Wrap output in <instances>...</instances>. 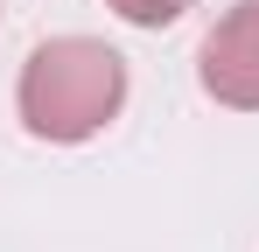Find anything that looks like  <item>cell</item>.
Wrapping results in <instances>:
<instances>
[{
    "label": "cell",
    "mask_w": 259,
    "mask_h": 252,
    "mask_svg": "<svg viewBox=\"0 0 259 252\" xmlns=\"http://www.w3.org/2000/svg\"><path fill=\"white\" fill-rule=\"evenodd\" d=\"M126 105V56L98 35H49L28 49L14 77V112L49 147H77L119 119Z\"/></svg>",
    "instance_id": "obj_1"
},
{
    "label": "cell",
    "mask_w": 259,
    "mask_h": 252,
    "mask_svg": "<svg viewBox=\"0 0 259 252\" xmlns=\"http://www.w3.org/2000/svg\"><path fill=\"white\" fill-rule=\"evenodd\" d=\"M196 84L231 112H259V0H238L210 21L196 49Z\"/></svg>",
    "instance_id": "obj_2"
},
{
    "label": "cell",
    "mask_w": 259,
    "mask_h": 252,
    "mask_svg": "<svg viewBox=\"0 0 259 252\" xmlns=\"http://www.w3.org/2000/svg\"><path fill=\"white\" fill-rule=\"evenodd\" d=\"M105 7H112L119 21H133V28H175L196 0H105Z\"/></svg>",
    "instance_id": "obj_3"
}]
</instances>
